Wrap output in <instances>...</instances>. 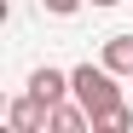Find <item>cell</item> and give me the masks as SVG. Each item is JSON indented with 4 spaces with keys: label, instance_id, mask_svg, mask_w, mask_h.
Returning <instances> with one entry per match:
<instances>
[{
    "label": "cell",
    "instance_id": "obj_5",
    "mask_svg": "<svg viewBox=\"0 0 133 133\" xmlns=\"http://www.w3.org/2000/svg\"><path fill=\"white\" fill-rule=\"evenodd\" d=\"M127 127H133V110L127 104H110V110L93 116V133H127Z\"/></svg>",
    "mask_w": 133,
    "mask_h": 133
},
{
    "label": "cell",
    "instance_id": "obj_1",
    "mask_svg": "<svg viewBox=\"0 0 133 133\" xmlns=\"http://www.w3.org/2000/svg\"><path fill=\"white\" fill-rule=\"evenodd\" d=\"M116 81H122V75L110 70L104 58H98V64H75V70H70V87H75V98L93 110V116H98V110H110V104H122V87H116Z\"/></svg>",
    "mask_w": 133,
    "mask_h": 133
},
{
    "label": "cell",
    "instance_id": "obj_7",
    "mask_svg": "<svg viewBox=\"0 0 133 133\" xmlns=\"http://www.w3.org/2000/svg\"><path fill=\"white\" fill-rule=\"evenodd\" d=\"M87 6H98V12H110V6H122V0H87Z\"/></svg>",
    "mask_w": 133,
    "mask_h": 133
},
{
    "label": "cell",
    "instance_id": "obj_4",
    "mask_svg": "<svg viewBox=\"0 0 133 133\" xmlns=\"http://www.w3.org/2000/svg\"><path fill=\"white\" fill-rule=\"evenodd\" d=\"M98 58H104L116 75H133V35H110L104 46H98Z\"/></svg>",
    "mask_w": 133,
    "mask_h": 133
},
{
    "label": "cell",
    "instance_id": "obj_2",
    "mask_svg": "<svg viewBox=\"0 0 133 133\" xmlns=\"http://www.w3.org/2000/svg\"><path fill=\"white\" fill-rule=\"evenodd\" d=\"M6 127H12V133H52V104L23 87V93L6 104Z\"/></svg>",
    "mask_w": 133,
    "mask_h": 133
},
{
    "label": "cell",
    "instance_id": "obj_3",
    "mask_svg": "<svg viewBox=\"0 0 133 133\" xmlns=\"http://www.w3.org/2000/svg\"><path fill=\"white\" fill-rule=\"evenodd\" d=\"M29 93H41L46 104H64V98H75V87H70V70H52V64L29 70Z\"/></svg>",
    "mask_w": 133,
    "mask_h": 133
},
{
    "label": "cell",
    "instance_id": "obj_6",
    "mask_svg": "<svg viewBox=\"0 0 133 133\" xmlns=\"http://www.w3.org/2000/svg\"><path fill=\"white\" fill-rule=\"evenodd\" d=\"M41 6H46V12H52V17H75V12H81V6H87V0H41Z\"/></svg>",
    "mask_w": 133,
    "mask_h": 133
}]
</instances>
